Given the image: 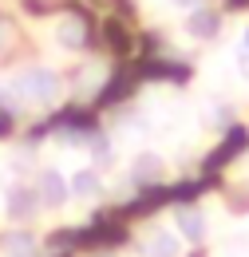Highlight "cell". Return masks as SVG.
Listing matches in <instances>:
<instances>
[{"label": "cell", "instance_id": "1", "mask_svg": "<svg viewBox=\"0 0 249 257\" xmlns=\"http://www.w3.org/2000/svg\"><path fill=\"white\" fill-rule=\"evenodd\" d=\"M16 91L24 99L48 103V99H56V91H60V79H56V71H48V67H32V71H24V75L16 79Z\"/></svg>", "mask_w": 249, "mask_h": 257}, {"label": "cell", "instance_id": "2", "mask_svg": "<svg viewBox=\"0 0 249 257\" xmlns=\"http://www.w3.org/2000/svg\"><path fill=\"white\" fill-rule=\"evenodd\" d=\"M67 194H71V186H67V178H63L60 170H44V174H40V198H44L48 206H63Z\"/></svg>", "mask_w": 249, "mask_h": 257}, {"label": "cell", "instance_id": "3", "mask_svg": "<svg viewBox=\"0 0 249 257\" xmlns=\"http://www.w3.org/2000/svg\"><path fill=\"white\" fill-rule=\"evenodd\" d=\"M186 32L198 36V40L218 36V12H210V8H194V12L186 16Z\"/></svg>", "mask_w": 249, "mask_h": 257}, {"label": "cell", "instance_id": "4", "mask_svg": "<svg viewBox=\"0 0 249 257\" xmlns=\"http://www.w3.org/2000/svg\"><path fill=\"white\" fill-rule=\"evenodd\" d=\"M162 159L158 155H151V151H143V155H135V162H131V174H135V182H158L162 178Z\"/></svg>", "mask_w": 249, "mask_h": 257}, {"label": "cell", "instance_id": "5", "mask_svg": "<svg viewBox=\"0 0 249 257\" xmlns=\"http://www.w3.org/2000/svg\"><path fill=\"white\" fill-rule=\"evenodd\" d=\"M174 225H178V233L190 237V241H202V237H206V218H202L198 210H186V206H182V210L174 214Z\"/></svg>", "mask_w": 249, "mask_h": 257}, {"label": "cell", "instance_id": "6", "mask_svg": "<svg viewBox=\"0 0 249 257\" xmlns=\"http://www.w3.org/2000/svg\"><path fill=\"white\" fill-rule=\"evenodd\" d=\"M178 253H182L178 233H155V237L147 241V257H178Z\"/></svg>", "mask_w": 249, "mask_h": 257}, {"label": "cell", "instance_id": "7", "mask_svg": "<svg viewBox=\"0 0 249 257\" xmlns=\"http://www.w3.org/2000/svg\"><path fill=\"white\" fill-rule=\"evenodd\" d=\"M67 186H71L75 198H95V194H99V174H95V170H75V174L67 178Z\"/></svg>", "mask_w": 249, "mask_h": 257}, {"label": "cell", "instance_id": "8", "mask_svg": "<svg viewBox=\"0 0 249 257\" xmlns=\"http://www.w3.org/2000/svg\"><path fill=\"white\" fill-rule=\"evenodd\" d=\"M32 210H36V202H32L28 190H12L8 194V218L24 222V218H32Z\"/></svg>", "mask_w": 249, "mask_h": 257}, {"label": "cell", "instance_id": "9", "mask_svg": "<svg viewBox=\"0 0 249 257\" xmlns=\"http://www.w3.org/2000/svg\"><path fill=\"white\" fill-rule=\"evenodd\" d=\"M4 253L8 257H32L36 253V237L32 233H8L4 237Z\"/></svg>", "mask_w": 249, "mask_h": 257}, {"label": "cell", "instance_id": "10", "mask_svg": "<svg viewBox=\"0 0 249 257\" xmlns=\"http://www.w3.org/2000/svg\"><path fill=\"white\" fill-rule=\"evenodd\" d=\"M60 44L63 48H79V44H83V24H79V20H63L60 24Z\"/></svg>", "mask_w": 249, "mask_h": 257}, {"label": "cell", "instance_id": "11", "mask_svg": "<svg viewBox=\"0 0 249 257\" xmlns=\"http://www.w3.org/2000/svg\"><path fill=\"white\" fill-rule=\"evenodd\" d=\"M107 151H111V147H107V139H103V135H95V139H91V155L107 159Z\"/></svg>", "mask_w": 249, "mask_h": 257}, {"label": "cell", "instance_id": "12", "mask_svg": "<svg viewBox=\"0 0 249 257\" xmlns=\"http://www.w3.org/2000/svg\"><path fill=\"white\" fill-rule=\"evenodd\" d=\"M241 56H249V24H245V32H241Z\"/></svg>", "mask_w": 249, "mask_h": 257}, {"label": "cell", "instance_id": "13", "mask_svg": "<svg viewBox=\"0 0 249 257\" xmlns=\"http://www.w3.org/2000/svg\"><path fill=\"white\" fill-rule=\"evenodd\" d=\"M174 4H178V8H194L198 0H174Z\"/></svg>", "mask_w": 249, "mask_h": 257}]
</instances>
